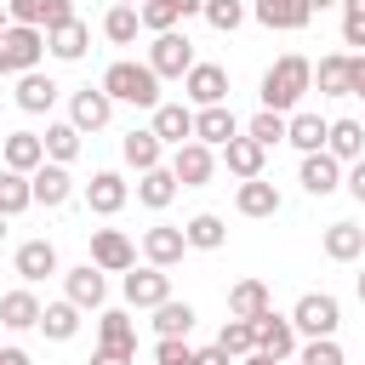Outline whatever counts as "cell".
I'll return each instance as SVG.
<instances>
[{
  "mask_svg": "<svg viewBox=\"0 0 365 365\" xmlns=\"http://www.w3.org/2000/svg\"><path fill=\"white\" fill-rule=\"evenodd\" d=\"M177 188H182V182H177V171H171V165H154V171H143V177H137V200H143L148 211H165V205L177 200Z\"/></svg>",
  "mask_w": 365,
  "mask_h": 365,
  "instance_id": "1f68e13d",
  "label": "cell"
},
{
  "mask_svg": "<svg viewBox=\"0 0 365 365\" xmlns=\"http://www.w3.org/2000/svg\"><path fill=\"white\" fill-rule=\"evenodd\" d=\"M63 97V86L51 80V74H40V68H29V74H17V91H11V103L23 108V114H51V103Z\"/></svg>",
  "mask_w": 365,
  "mask_h": 365,
  "instance_id": "e0dca14e",
  "label": "cell"
},
{
  "mask_svg": "<svg viewBox=\"0 0 365 365\" xmlns=\"http://www.w3.org/2000/svg\"><path fill=\"white\" fill-rule=\"evenodd\" d=\"M217 160L228 165V177H240V182H251V177H262V165H268V148L257 143V137H234V143H222L217 148Z\"/></svg>",
  "mask_w": 365,
  "mask_h": 365,
  "instance_id": "5bb4252c",
  "label": "cell"
},
{
  "mask_svg": "<svg viewBox=\"0 0 365 365\" xmlns=\"http://www.w3.org/2000/svg\"><path fill=\"white\" fill-rule=\"evenodd\" d=\"M80 314H86V308H80V302H68V297H63V302H46V314H40V331H46L51 342H68V336L80 331Z\"/></svg>",
  "mask_w": 365,
  "mask_h": 365,
  "instance_id": "f35d334b",
  "label": "cell"
},
{
  "mask_svg": "<svg viewBox=\"0 0 365 365\" xmlns=\"http://www.w3.org/2000/svg\"><path fill=\"white\" fill-rule=\"evenodd\" d=\"M251 17H257L262 29H279V34H297V29L314 23V11H308L302 0H251Z\"/></svg>",
  "mask_w": 365,
  "mask_h": 365,
  "instance_id": "44dd1931",
  "label": "cell"
},
{
  "mask_svg": "<svg viewBox=\"0 0 365 365\" xmlns=\"http://www.w3.org/2000/svg\"><path fill=\"white\" fill-rule=\"evenodd\" d=\"M80 137H86V131H80L74 120H51V125H46V160L74 165V160H80Z\"/></svg>",
  "mask_w": 365,
  "mask_h": 365,
  "instance_id": "d590c367",
  "label": "cell"
},
{
  "mask_svg": "<svg viewBox=\"0 0 365 365\" xmlns=\"http://www.w3.org/2000/svg\"><path fill=\"white\" fill-rule=\"evenodd\" d=\"M342 160L331 154V148H314V154H302V171H297V182H302V194H314V200H325V194H336L342 188Z\"/></svg>",
  "mask_w": 365,
  "mask_h": 365,
  "instance_id": "ba28073f",
  "label": "cell"
},
{
  "mask_svg": "<svg viewBox=\"0 0 365 365\" xmlns=\"http://www.w3.org/2000/svg\"><path fill=\"white\" fill-rule=\"evenodd\" d=\"M0 165L34 177V171L46 165V137H40V131H11V137H0Z\"/></svg>",
  "mask_w": 365,
  "mask_h": 365,
  "instance_id": "ac0fdd59",
  "label": "cell"
},
{
  "mask_svg": "<svg viewBox=\"0 0 365 365\" xmlns=\"http://www.w3.org/2000/svg\"><path fill=\"white\" fill-rule=\"evenodd\" d=\"M120 291H125V308H160V302L171 297V268H154V262L125 268Z\"/></svg>",
  "mask_w": 365,
  "mask_h": 365,
  "instance_id": "52a82bcc",
  "label": "cell"
},
{
  "mask_svg": "<svg viewBox=\"0 0 365 365\" xmlns=\"http://www.w3.org/2000/svg\"><path fill=\"white\" fill-rule=\"evenodd\" d=\"M6 29H11V11H6V6H0V34H6Z\"/></svg>",
  "mask_w": 365,
  "mask_h": 365,
  "instance_id": "680465c9",
  "label": "cell"
},
{
  "mask_svg": "<svg viewBox=\"0 0 365 365\" xmlns=\"http://www.w3.org/2000/svg\"><path fill=\"white\" fill-rule=\"evenodd\" d=\"M348 74H354V51H325V57L314 63L319 97H348Z\"/></svg>",
  "mask_w": 365,
  "mask_h": 365,
  "instance_id": "4dcf8cb0",
  "label": "cell"
},
{
  "mask_svg": "<svg viewBox=\"0 0 365 365\" xmlns=\"http://www.w3.org/2000/svg\"><path fill=\"white\" fill-rule=\"evenodd\" d=\"M120 160H125V165L143 177V171L165 165V143L154 137V125H148V131H125V137H120Z\"/></svg>",
  "mask_w": 365,
  "mask_h": 365,
  "instance_id": "4316f807",
  "label": "cell"
},
{
  "mask_svg": "<svg viewBox=\"0 0 365 365\" xmlns=\"http://www.w3.org/2000/svg\"><path fill=\"white\" fill-rule=\"evenodd\" d=\"M325 148H331L342 165H354V160L365 154V125H359V120H331V137H325Z\"/></svg>",
  "mask_w": 365,
  "mask_h": 365,
  "instance_id": "74e56055",
  "label": "cell"
},
{
  "mask_svg": "<svg viewBox=\"0 0 365 365\" xmlns=\"http://www.w3.org/2000/svg\"><path fill=\"white\" fill-rule=\"evenodd\" d=\"M297 359H302V365H342V342H336V336H308V342L297 348Z\"/></svg>",
  "mask_w": 365,
  "mask_h": 365,
  "instance_id": "bcb514c9",
  "label": "cell"
},
{
  "mask_svg": "<svg viewBox=\"0 0 365 365\" xmlns=\"http://www.w3.org/2000/svg\"><path fill=\"white\" fill-rule=\"evenodd\" d=\"M182 251H188V234H182L177 222H154V228L143 234V262H154V268H177Z\"/></svg>",
  "mask_w": 365,
  "mask_h": 365,
  "instance_id": "9a60e30c",
  "label": "cell"
},
{
  "mask_svg": "<svg viewBox=\"0 0 365 365\" xmlns=\"http://www.w3.org/2000/svg\"><path fill=\"white\" fill-rule=\"evenodd\" d=\"M97 348H114V354H131L137 359V319L125 308H103L97 314Z\"/></svg>",
  "mask_w": 365,
  "mask_h": 365,
  "instance_id": "484cf974",
  "label": "cell"
},
{
  "mask_svg": "<svg viewBox=\"0 0 365 365\" xmlns=\"http://www.w3.org/2000/svg\"><path fill=\"white\" fill-rule=\"evenodd\" d=\"M251 325H257V348H262V354H274L279 365H285V359H297V348H302V336H297V325H291V314H274V308H268V314H257Z\"/></svg>",
  "mask_w": 365,
  "mask_h": 365,
  "instance_id": "30bf717a",
  "label": "cell"
},
{
  "mask_svg": "<svg viewBox=\"0 0 365 365\" xmlns=\"http://www.w3.org/2000/svg\"><path fill=\"white\" fill-rule=\"evenodd\" d=\"M354 291H359V302H365V274H359V285H354Z\"/></svg>",
  "mask_w": 365,
  "mask_h": 365,
  "instance_id": "94428289",
  "label": "cell"
},
{
  "mask_svg": "<svg viewBox=\"0 0 365 365\" xmlns=\"http://www.w3.org/2000/svg\"><path fill=\"white\" fill-rule=\"evenodd\" d=\"M29 205H34V182H29V171L0 165V211H6V217H23Z\"/></svg>",
  "mask_w": 365,
  "mask_h": 365,
  "instance_id": "8d00e7d4",
  "label": "cell"
},
{
  "mask_svg": "<svg viewBox=\"0 0 365 365\" xmlns=\"http://www.w3.org/2000/svg\"><path fill=\"white\" fill-rule=\"evenodd\" d=\"M86 46H91V23H86V17H68V23L46 29V51H51L57 63H80Z\"/></svg>",
  "mask_w": 365,
  "mask_h": 365,
  "instance_id": "7402d4cb",
  "label": "cell"
},
{
  "mask_svg": "<svg viewBox=\"0 0 365 365\" xmlns=\"http://www.w3.org/2000/svg\"><path fill=\"white\" fill-rule=\"evenodd\" d=\"M268 308H274V297H268L262 279H240V285H228V314H234V319H257V314H268Z\"/></svg>",
  "mask_w": 365,
  "mask_h": 365,
  "instance_id": "e575fe53",
  "label": "cell"
},
{
  "mask_svg": "<svg viewBox=\"0 0 365 365\" xmlns=\"http://www.w3.org/2000/svg\"><path fill=\"white\" fill-rule=\"evenodd\" d=\"M91 365H131V354H114V348H97Z\"/></svg>",
  "mask_w": 365,
  "mask_h": 365,
  "instance_id": "f5cc1de1",
  "label": "cell"
},
{
  "mask_svg": "<svg viewBox=\"0 0 365 365\" xmlns=\"http://www.w3.org/2000/svg\"><path fill=\"white\" fill-rule=\"evenodd\" d=\"M177 11H182V17H194V11H205V0H177Z\"/></svg>",
  "mask_w": 365,
  "mask_h": 365,
  "instance_id": "9f6ffc18",
  "label": "cell"
},
{
  "mask_svg": "<svg viewBox=\"0 0 365 365\" xmlns=\"http://www.w3.org/2000/svg\"><path fill=\"white\" fill-rule=\"evenodd\" d=\"M285 125H291V114H279V108H257V114L245 120V137H257L262 148H274V143H285Z\"/></svg>",
  "mask_w": 365,
  "mask_h": 365,
  "instance_id": "b9f144b4",
  "label": "cell"
},
{
  "mask_svg": "<svg viewBox=\"0 0 365 365\" xmlns=\"http://www.w3.org/2000/svg\"><path fill=\"white\" fill-rule=\"evenodd\" d=\"M234 211H240V217H257V222H262V217H279V188H274L268 177H251V182L234 188Z\"/></svg>",
  "mask_w": 365,
  "mask_h": 365,
  "instance_id": "83f0119b",
  "label": "cell"
},
{
  "mask_svg": "<svg viewBox=\"0 0 365 365\" xmlns=\"http://www.w3.org/2000/svg\"><path fill=\"white\" fill-rule=\"evenodd\" d=\"M205 23H211L217 34H234V29L245 23V0H205Z\"/></svg>",
  "mask_w": 365,
  "mask_h": 365,
  "instance_id": "ee69618b",
  "label": "cell"
},
{
  "mask_svg": "<svg viewBox=\"0 0 365 365\" xmlns=\"http://www.w3.org/2000/svg\"><path fill=\"white\" fill-rule=\"evenodd\" d=\"M182 234H188V251H222V245H228V222H222L217 211L188 217V222H182Z\"/></svg>",
  "mask_w": 365,
  "mask_h": 365,
  "instance_id": "836d02e7",
  "label": "cell"
},
{
  "mask_svg": "<svg viewBox=\"0 0 365 365\" xmlns=\"http://www.w3.org/2000/svg\"><path fill=\"white\" fill-rule=\"evenodd\" d=\"M314 91V63L302 57V51H285V57H274L268 68H262V108H279V114H297V103Z\"/></svg>",
  "mask_w": 365,
  "mask_h": 365,
  "instance_id": "6da1fadb",
  "label": "cell"
},
{
  "mask_svg": "<svg viewBox=\"0 0 365 365\" xmlns=\"http://www.w3.org/2000/svg\"><path fill=\"white\" fill-rule=\"evenodd\" d=\"M6 222H11V217H6V211H0V240H6Z\"/></svg>",
  "mask_w": 365,
  "mask_h": 365,
  "instance_id": "91938a15",
  "label": "cell"
},
{
  "mask_svg": "<svg viewBox=\"0 0 365 365\" xmlns=\"http://www.w3.org/2000/svg\"><path fill=\"white\" fill-rule=\"evenodd\" d=\"M245 125L234 120V108L228 103H211V108H194V137L200 143H211V148H222V143H234Z\"/></svg>",
  "mask_w": 365,
  "mask_h": 365,
  "instance_id": "cb8c5ba5",
  "label": "cell"
},
{
  "mask_svg": "<svg viewBox=\"0 0 365 365\" xmlns=\"http://www.w3.org/2000/svg\"><path fill=\"white\" fill-rule=\"evenodd\" d=\"M125 200H131V182H125L120 171H91V182H86V205H91L97 217L125 211Z\"/></svg>",
  "mask_w": 365,
  "mask_h": 365,
  "instance_id": "d6986e66",
  "label": "cell"
},
{
  "mask_svg": "<svg viewBox=\"0 0 365 365\" xmlns=\"http://www.w3.org/2000/svg\"><path fill=\"white\" fill-rule=\"evenodd\" d=\"M325 137H331V120H325V114H314V108H297V114H291V125H285V143H291L297 154L325 148Z\"/></svg>",
  "mask_w": 365,
  "mask_h": 365,
  "instance_id": "f1b7e54d",
  "label": "cell"
},
{
  "mask_svg": "<svg viewBox=\"0 0 365 365\" xmlns=\"http://www.w3.org/2000/svg\"><path fill=\"white\" fill-rule=\"evenodd\" d=\"M319 245H325L331 262H354V257H365V228L359 222H331L319 234Z\"/></svg>",
  "mask_w": 365,
  "mask_h": 365,
  "instance_id": "d6a6232c",
  "label": "cell"
},
{
  "mask_svg": "<svg viewBox=\"0 0 365 365\" xmlns=\"http://www.w3.org/2000/svg\"><path fill=\"white\" fill-rule=\"evenodd\" d=\"M217 342H222V348H228L234 359H245V354H257V325H251V319H234V314H228V319H222V331H217Z\"/></svg>",
  "mask_w": 365,
  "mask_h": 365,
  "instance_id": "7bdbcfd3",
  "label": "cell"
},
{
  "mask_svg": "<svg viewBox=\"0 0 365 365\" xmlns=\"http://www.w3.org/2000/svg\"><path fill=\"white\" fill-rule=\"evenodd\" d=\"M137 11H143V29H148V34H165V29H177V17H182L177 0H143Z\"/></svg>",
  "mask_w": 365,
  "mask_h": 365,
  "instance_id": "f6af8a7d",
  "label": "cell"
},
{
  "mask_svg": "<svg viewBox=\"0 0 365 365\" xmlns=\"http://www.w3.org/2000/svg\"><path fill=\"white\" fill-rule=\"evenodd\" d=\"M342 46H365V0H342Z\"/></svg>",
  "mask_w": 365,
  "mask_h": 365,
  "instance_id": "7dc6e473",
  "label": "cell"
},
{
  "mask_svg": "<svg viewBox=\"0 0 365 365\" xmlns=\"http://www.w3.org/2000/svg\"><path fill=\"white\" fill-rule=\"evenodd\" d=\"M171 171H177V182L182 188H205L211 177H217V148L211 143H200V137H188V143H177L171 148V160H165Z\"/></svg>",
  "mask_w": 365,
  "mask_h": 365,
  "instance_id": "8992f818",
  "label": "cell"
},
{
  "mask_svg": "<svg viewBox=\"0 0 365 365\" xmlns=\"http://www.w3.org/2000/svg\"><path fill=\"white\" fill-rule=\"evenodd\" d=\"M29 182H34V205H46V211H57V205L74 200V177H68V165H57V160H46Z\"/></svg>",
  "mask_w": 365,
  "mask_h": 365,
  "instance_id": "d4e9b609",
  "label": "cell"
},
{
  "mask_svg": "<svg viewBox=\"0 0 365 365\" xmlns=\"http://www.w3.org/2000/svg\"><path fill=\"white\" fill-rule=\"evenodd\" d=\"M194 63H200V57H194V40H188V34H177V29L154 34V46H148V68H154L160 80H182Z\"/></svg>",
  "mask_w": 365,
  "mask_h": 365,
  "instance_id": "5b68a950",
  "label": "cell"
},
{
  "mask_svg": "<svg viewBox=\"0 0 365 365\" xmlns=\"http://www.w3.org/2000/svg\"><path fill=\"white\" fill-rule=\"evenodd\" d=\"M40 57H46V29H34V23H11L6 34H0V74H29V68H40Z\"/></svg>",
  "mask_w": 365,
  "mask_h": 365,
  "instance_id": "3957f363",
  "label": "cell"
},
{
  "mask_svg": "<svg viewBox=\"0 0 365 365\" xmlns=\"http://www.w3.org/2000/svg\"><path fill=\"white\" fill-rule=\"evenodd\" d=\"M194 354H200V348H188V336H160V342H154V359H160V365H188Z\"/></svg>",
  "mask_w": 365,
  "mask_h": 365,
  "instance_id": "c3c4849f",
  "label": "cell"
},
{
  "mask_svg": "<svg viewBox=\"0 0 365 365\" xmlns=\"http://www.w3.org/2000/svg\"><path fill=\"white\" fill-rule=\"evenodd\" d=\"M103 34H108L114 46H131V40L143 34V11H137V6H108V11H103Z\"/></svg>",
  "mask_w": 365,
  "mask_h": 365,
  "instance_id": "60d3db41",
  "label": "cell"
},
{
  "mask_svg": "<svg viewBox=\"0 0 365 365\" xmlns=\"http://www.w3.org/2000/svg\"><path fill=\"white\" fill-rule=\"evenodd\" d=\"M11 268H17V279H23V285H40V279L63 274V268H57V245H51V240H23V245H17V257H11Z\"/></svg>",
  "mask_w": 365,
  "mask_h": 365,
  "instance_id": "2e32d148",
  "label": "cell"
},
{
  "mask_svg": "<svg viewBox=\"0 0 365 365\" xmlns=\"http://www.w3.org/2000/svg\"><path fill=\"white\" fill-rule=\"evenodd\" d=\"M91 262H97L103 274H125V268H137V245H131V234H120V228H91Z\"/></svg>",
  "mask_w": 365,
  "mask_h": 365,
  "instance_id": "7c38bea8",
  "label": "cell"
},
{
  "mask_svg": "<svg viewBox=\"0 0 365 365\" xmlns=\"http://www.w3.org/2000/svg\"><path fill=\"white\" fill-rule=\"evenodd\" d=\"M63 297L80 302L86 314H103V302H108V279H103V268H97L91 257H86L80 268H68V274H63Z\"/></svg>",
  "mask_w": 365,
  "mask_h": 365,
  "instance_id": "9c48e42d",
  "label": "cell"
},
{
  "mask_svg": "<svg viewBox=\"0 0 365 365\" xmlns=\"http://www.w3.org/2000/svg\"><path fill=\"white\" fill-rule=\"evenodd\" d=\"M40 314H46V302L34 297V285H17V291L0 297V325L6 331H40Z\"/></svg>",
  "mask_w": 365,
  "mask_h": 365,
  "instance_id": "ffe728a7",
  "label": "cell"
},
{
  "mask_svg": "<svg viewBox=\"0 0 365 365\" xmlns=\"http://www.w3.org/2000/svg\"><path fill=\"white\" fill-rule=\"evenodd\" d=\"M68 120H74L80 131H103V125L114 120V97H108L103 86H80V91L68 97Z\"/></svg>",
  "mask_w": 365,
  "mask_h": 365,
  "instance_id": "4fadbf2b",
  "label": "cell"
},
{
  "mask_svg": "<svg viewBox=\"0 0 365 365\" xmlns=\"http://www.w3.org/2000/svg\"><path fill=\"white\" fill-rule=\"evenodd\" d=\"M154 120V137L165 143V148H177V143H188L194 137V103H160V108H148Z\"/></svg>",
  "mask_w": 365,
  "mask_h": 365,
  "instance_id": "603a6c76",
  "label": "cell"
},
{
  "mask_svg": "<svg viewBox=\"0 0 365 365\" xmlns=\"http://www.w3.org/2000/svg\"><path fill=\"white\" fill-rule=\"evenodd\" d=\"M0 365H29V354L23 348H0Z\"/></svg>",
  "mask_w": 365,
  "mask_h": 365,
  "instance_id": "db71d44e",
  "label": "cell"
},
{
  "mask_svg": "<svg viewBox=\"0 0 365 365\" xmlns=\"http://www.w3.org/2000/svg\"><path fill=\"white\" fill-rule=\"evenodd\" d=\"M188 365H200V354H194V359H188Z\"/></svg>",
  "mask_w": 365,
  "mask_h": 365,
  "instance_id": "be15d7a7",
  "label": "cell"
},
{
  "mask_svg": "<svg viewBox=\"0 0 365 365\" xmlns=\"http://www.w3.org/2000/svg\"><path fill=\"white\" fill-rule=\"evenodd\" d=\"M291 325H297L302 342H308V336H336V325H342V302H336L331 291H308V297H297Z\"/></svg>",
  "mask_w": 365,
  "mask_h": 365,
  "instance_id": "277c9868",
  "label": "cell"
},
{
  "mask_svg": "<svg viewBox=\"0 0 365 365\" xmlns=\"http://www.w3.org/2000/svg\"><path fill=\"white\" fill-rule=\"evenodd\" d=\"M342 188H348V194H354V200L365 205V154H359V160H354V165L342 171Z\"/></svg>",
  "mask_w": 365,
  "mask_h": 365,
  "instance_id": "681fc988",
  "label": "cell"
},
{
  "mask_svg": "<svg viewBox=\"0 0 365 365\" xmlns=\"http://www.w3.org/2000/svg\"><path fill=\"white\" fill-rule=\"evenodd\" d=\"M148 314H154V336H188V331H194V302L165 297V302L148 308Z\"/></svg>",
  "mask_w": 365,
  "mask_h": 365,
  "instance_id": "ab89813d",
  "label": "cell"
},
{
  "mask_svg": "<svg viewBox=\"0 0 365 365\" xmlns=\"http://www.w3.org/2000/svg\"><path fill=\"white\" fill-rule=\"evenodd\" d=\"M182 97L194 108H211V103H228V68L222 63H194L182 74Z\"/></svg>",
  "mask_w": 365,
  "mask_h": 365,
  "instance_id": "8fae6325",
  "label": "cell"
},
{
  "mask_svg": "<svg viewBox=\"0 0 365 365\" xmlns=\"http://www.w3.org/2000/svg\"><path fill=\"white\" fill-rule=\"evenodd\" d=\"M6 11H11V23H34V29H57L74 17L68 0H6Z\"/></svg>",
  "mask_w": 365,
  "mask_h": 365,
  "instance_id": "f546056e",
  "label": "cell"
},
{
  "mask_svg": "<svg viewBox=\"0 0 365 365\" xmlns=\"http://www.w3.org/2000/svg\"><path fill=\"white\" fill-rule=\"evenodd\" d=\"M103 91L114 103H131V108H160V74L148 68V57L143 63H131V57L108 63L103 68Z\"/></svg>",
  "mask_w": 365,
  "mask_h": 365,
  "instance_id": "7a4b0ae2",
  "label": "cell"
},
{
  "mask_svg": "<svg viewBox=\"0 0 365 365\" xmlns=\"http://www.w3.org/2000/svg\"><path fill=\"white\" fill-rule=\"evenodd\" d=\"M308 11H325V6H342V0H302Z\"/></svg>",
  "mask_w": 365,
  "mask_h": 365,
  "instance_id": "6f0895ef",
  "label": "cell"
},
{
  "mask_svg": "<svg viewBox=\"0 0 365 365\" xmlns=\"http://www.w3.org/2000/svg\"><path fill=\"white\" fill-rule=\"evenodd\" d=\"M114 6H143V0H114Z\"/></svg>",
  "mask_w": 365,
  "mask_h": 365,
  "instance_id": "6125c7cd",
  "label": "cell"
},
{
  "mask_svg": "<svg viewBox=\"0 0 365 365\" xmlns=\"http://www.w3.org/2000/svg\"><path fill=\"white\" fill-rule=\"evenodd\" d=\"M200 365H234V354L217 342V348H200Z\"/></svg>",
  "mask_w": 365,
  "mask_h": 365,
  "instance_id": "816d5d0a",
  "label": "cell"
},
{
  "mask_svg": "<svg viewBox=\"0 0 365 365\" xmlns=\"http://www.w3.org/2000/svg\"><path fill=\"white\" fill-rule=\"evenodd\" d=\"M240 365H279V359H274V354H262V348H257V354H245V359H240Z\"/></svg>",
  "mask_w": 365,
  "mask_h": 365,
  "instance_id": "11a10c76",
  "label": "cell"
},
{
  "mask_svg": "<svg viewBox=\"0 0 365 365\" xmlns=\"http://www.w3.org/2000/svg\"><path fill=\"white\" fill-rule=\"evenodd\" d=\"M348 97L365 103V51H354V74H348Z\"/></svg>",
  "mask_w": 365,
  "mask_h": 365,
  "instance_id": "f907efd6",
  "label": "cell"
}]
</instances>
